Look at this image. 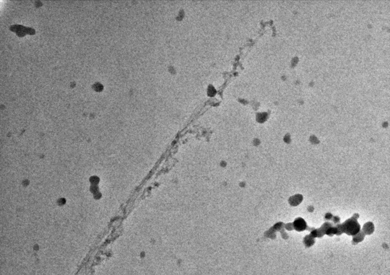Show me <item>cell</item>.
Returning a JSON list of instances; mask_svg holds the SVG:
<instances>
[{
    "label": "cell",
    "instance_id": "cell-1",
    "mask_svg": "<svg viewBox=\"0 0 390 275\" xmlns=\"http://www.w3.org/2000/svg\"><path fill=\"white\" fill-rule=\"evenodd\" d=\"M340 227L342 232L349 235H355L360 230V226L354 217L346 221L342 225H340Z\"/></svg>",
    "mask_w": 390,
    "mask_h": 275
},
{
    "label": "cell",
    "instance_id": "cell-2",
    "mask_svg": "<svg viewBox=\"0 0 390 275\" xmlns=\"http://www.w3.org/2000/svg\"><path fill=\"white\" fill-rule=\"evenodd\" d=\"M294 227L295 229L298 231H302L305 230L306 227V224L304 219L302 218H298L294 222Z\"/></svg>",
    "mask_w": 390,
    "mask_h": 275
},
{
    "label": "cell",
    "instance_id": "cell-3",
    "mask_svg": "<svg viewBox=\"0 0 390 275\" xmlns=\"http://www.w3.org/2000/svg\"><path fill=\"white\" fill-rule=\"evenodd\" d=\"M364 230L367 233H371L374 230V225L372 223H367L364 227Z\"/></svg>",
    "mask_w": 390,
    "mask_h": 275
},
{
    "label": "cell",
    "instance_id": "cell-4",
    "mask_svg": "<svg viewBox=\"0 0 390 275\" xmlns=\"http://www.w3.org/2000/svg\"><path fill=\"white\" fill-rule=\"evenodd\" d=\"M215 90L214 88L213 87H212V86H210L209 88V90H208V93H209V95H214L215 94Z\"/></svg>",
    "mask_w": 390,
    "mask_h": 275
}]
</instances>
